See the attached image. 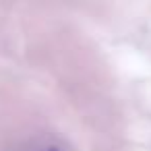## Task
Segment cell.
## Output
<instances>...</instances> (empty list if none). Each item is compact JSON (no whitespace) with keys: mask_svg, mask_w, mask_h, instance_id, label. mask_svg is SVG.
<instances>
[{"mask_svg":"<svg viewBox=\"0 0 151 151\" xmlns=\"http://www.w3.org/2000/svg\"><path fill=\"white\" fill-rule=\"evenodd\" d=\"M42 151H60V149H58V147H52V145H50V147H46V149H42Z\"/></svg>","mask_w":151,"mask_h":151,"instance_id":"obj_1","label":"cell"}]
</instances>
